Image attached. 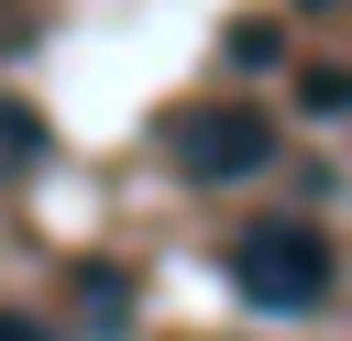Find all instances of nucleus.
<instances>
[{
    "label": "nucleus",
    "instance_id": "nucleus-1",
    "mask_svg": "<svg viewBox=\"0 0 352 341\" xmlns=\"http://www.w3.org/2000/svg\"><path fill=\"white\" fill-rule=\"evenodd\" d=\"M231 286L264 319H319L341 297V253L319 220H253V231H231Z\"/></svg>",
    "mask_w": 352,
    "mask_h": 341
},
{
    "label": "nucleus",
    "instance_id": "nucleus-2",
    "mask_svg": "<svg viewBox=\"0 0 352 341\" xmlns=\"http://www.w3.org/2000/svg\"><path fill=\"white\" fill-rule=\"evenodd\" d=\"M165 154L198 187H242V176H264L286 154V121L264 99H187V110H165Z\"/></svg>",
    "mask_w": 352,
    "mask_h": 341
},
{
    "label": "nucleus",
    "instance_id": "nucleus-3",
    "mask_svg": "<svg viewBox=\"0 0 352 341\" xmlns=\"http://www.w3.org/2000/svg\"><path fill=\"white\" fill-rule=\"evenodd\" d=\"M297 110H308V121H341V110H352V77H341V66H308V77H297Z\"/></svg>",
    "mask_w": 352,
    "mask_h": 341
},
{
    "label": "nucleus",
    "instance_id": "nucleus-4",
    "mask_svg": "<svg viewBox=\"0 0 352 341\" xmlns=\"http://www.w3.org/2000/svg\"><path fill=\"white\" fill-rule=\"evenodd\" d=\"M231 66H286V22H231Z\"/></svg>",
    "mask_w": 352,
    "mask_h": 341
},
{
    "label": "nucleus",
    "instance_id": "nucleus-5",
    "mask_svg": "<svg viewBox=\"0 0 352 341\" xmlns=\"http://www.w3.org/2000/svg\"><path fill=\"white\" fill-rule=\"evenodd\" d=\"M33 143H44V121L33 110H0V165H33Z\"/></svg>",
    "mask_w": 352,
    "mask_h": 341
},
{
    "label": "nucleus",
    "instance_id": "nucleus-6",
    "mask_svg": "<svg viewBox=\"0 0 352 341\" xmlns=\"http://www.w3.org/2000/svg\"><path fill=\"white\" fill-rule=\"evenodd\" d=\"M0 341H55L44 319H22V308H0Z\"/></svg>",
    "mask_w": 352,
    "mask_h": 341
},
{
    "label": "nucleus",
    "instance_id": "nucleus-7",
    "mask_svg": "<svg viewBox=\"0 0 352 341\" xmlns=\"http://www.w3.org/2000/svg\"><path fill=\"white\" fill-rule=\"evenodd\" d=\"M297 11H330V0H297Z\"/></svg>",
    "mask_w": 352,
    "mask_h": 341
}]
</instances>
